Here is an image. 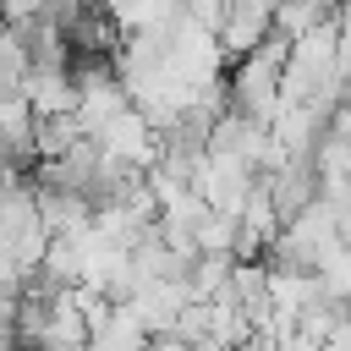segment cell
I'll list each match as a JSON object with an SVG mask.
<instances>
[{
    "mask_svg": "<svg viewBox=\"0 0 351 351\" xmlns=\"http://www.w3.org/2000/svg\"><path fill=\"white\" fill-rule=\"evenodd\" d=\"M252 186H258V176H252L241 159L203 148L197 176H192V197H197L208 214H230V219H236V214H241V203L252 197Z\"/></svg>",
    "mask_w": 351,
    "mask_h": 351,
    "instance_id": "1",
    "label": "cell"
},
{
    "mask_svg": "<svg viewBox=\"0 0 351 351\" xmlns=\"http://www.w3.org/2000/svg\"><path fill=\"white\" fill-rule=\"evenodd\" d=\"M258 192H263L274 225H291L296 214H307V208L318 203V176H313L307 159H280V165L258 181Z\"/></svg>",
    "mask_w": 351,
    "mask_h": 351,
    "instance_id": "2",
    "label": "cell"
},
{
    "mask_svg": "<svg viewBox=\"0 0 351 351\" xmlns=\"http://www.w3.org/2000/svg\"><path fill=\"white\" fill-rule=\"evenodd\" d=\"M269 33H274V5H269V0H236V5H225V16H219L214 49H219V60H247Z\"/></svg>",
    "mask_w": 351,
    "mask_h": 351,
    "instance_id": "3",
    "label": "cell"
},
{
    "mask_svg": "<svg viewBox=\"0 0 351 351\" xmlns=\"http://www.w3.org/2000/svg\"><path fill=\"white\" fill-rule=\"evenodd\" d=\"M93 148H99L104 159H121V165H132V170H148V165H154V126L126 104L121 115H110V121L93 132Z\"/></svg>",
    "mask_w": 351,
    "mask_h": 351,
    "instance_id": "4",
    "label": "cell"
},
{
    "mask_svg": "<svg viewBox=\"0 0 351 351\" xmlns=\"http://www.w3.org/2000/svg\"><path fill=\"white\" fill-rule=\"evenodd\" d=\"M186 302H192V296H186L181 280H143L126 307L137 313V324H143L148 340H154V335H170V329H176V313H181Z\"/></svg>",
    "mask_w": 351,
    "mask_h": 351,
    "instance_id": "5",
    "label": "cell"
},
{
    "mask_svg": "<svg viewBox=\"0 0 351 351\" xmlns=\"http://www.w3.org/2000/svg\"><path fill=\"white\" fill-rule=\"evenodd\" d=\"M33 214H38L44 236H82L88 219H93V208H88L82 197L55 192V186H33Z\"/></svg>",
    "mask_w": 351,
    "mask_h": 351,
    "instance_id": "6",
    "label": "cell"
},
{
    "mask_svg": "<svg viewBox=\"0 0 351 351\" xmlns=\"http://www.w3.org/2000/svg\"><path fill=\"white\" fill-rule=\"evenodd\" d=\"M82 351H148V329L137 324L132 307H110L104 318L88 324V340Z\"/></svg>",
    "mask_w": 351,
    "mask_h": 351,
    "instance_id": "7",
    "label": "cell"
},
{
    "mask_svg": "<svg viewBox=\"0 0 351 351\" xmlns=\"http://www.w3.org/2000/svg\"><path fill=\"white\" fill-rule=\"evenodd\" d=\"M329 16H335V0H285V5H274V33L291 44L313 27H324Z\"/></svg>",
    "mask_w": 351,
    "mask_h": 351,
    "instance_id": "8",
    "label": "cell"
},
{
    "mask_svg": "<svg viewBox=\"0 0 351 351\" xmlns=\"http://www.w3.org/2000/svg\"><path fill=\"white\" fill-rule=\"evenodd\" d=\"M33 159L38 165H49V159H60L71 143H82V126L71 121V115H49V121H33Z\"/></svg>",
    "mask_w": 351,
    "mask_h": 351,
    "instance_id": "9",
    "label": "cell"
},
{
    "mask_svg": "<svg viewBox=\"0 0 351 351\" xmlns=\"http://www.w3.org/2000/svg\"><path fill=\"white\" fill-rule=\"evenodd\" d=\"M230 236H236V219L230 214H208L203 208V219H197V252H208V258H230Z\"/></svg>",
    "mask_w": 351,
    "mask_h": 351,
    "instance_id": "10",
    "label": "cell"
},
{
    "mask_svg": "<svg viewBox=\"0 0 351 351\" xmlns=\"http://www.w3.org/2000/svg\"><path fill=\"white\" fill-rule=\"evenodd\" d=\"M0 351H16V346H0Z\"/></svg>",
    "mask_w": 351,
    "mask_h": 351,
    "instance_id": "11",
    "label": "cell"
},
{
    "mask_svg": "<svg viewBox=\"0 0 351 351\" xmlns=\"http://www.w3.org/2000/svg\"><path fill=\"white\" fill-rule=\"evenodd\" d=\"M71 351H82V346H71Z\"/></svg>",
    "mask_w": 351,
    "mask_h": 351,
    "instance_id": "12",
    "label": "cell"
},
{
    "mask_svg": "<svg viewBox=\"0 0 351 351\" xmlns=\"http://www.w3.org/2000/svg\"><path fill=\"white\" fill-rule=\"evenodd\" d=\"M0 27H5V22H0Z\"/></svg>",
    "mask_w": 351,
    "mask_h": 351,
    "instance_id": "13",
    "label": "cell"
}]
</instances>
